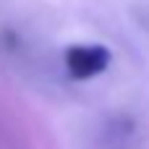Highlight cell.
Wrapping results in <instances>:
<instances>
[{"mask_svg": "<svg viewBox=\"0 0 149 149\" xmlns=\"http://www.w3.org/2000/svg\"><path fill=\"white\" fill-rule=\"evenodd\" d=\"M110 60H113V52L105 45H71L63 52L65 71L76 81H86V79L105 73Z\"/></svg>", "mask_w": 149, "mask_h": 149, "instance_id": "6da1fadb", "label": "cell"}]
</instances>
